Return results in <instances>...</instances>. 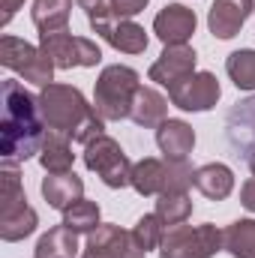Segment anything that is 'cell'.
Here are the masks:
<instances>
[{"label": "cell", "mask_w": 255, "mask_h": 258, "mask_svg": "<svg viewBox=\"0 0 255 258\" xmlns=\"http://www.w3.org/2000/svg\"><path fill=\"white\" fill-rule=\"evenodd\" d=\"M3 96V120H0V153L3 162H27L42 150L45 120L39 111V96L24 90L21 81L6 78L0 87Z\"/></svg>", "instance_id": "6da1fadb"}, {"label": "cell", "mask_w": 255, "mask_h": 258, "mask_svg": "<svg viewBox=\"0 0 255 258\" xmlns=\"http://www.w3.org/2000/svg\"><path fill=\"white\" fill-rule=\"evenodd\" d=\"M39 111H42L45 126L78 141V144H87L96 135H105L102 132L105 120L96 114L93 105H87V99L78 87L57 84V81L45 84L39 90Z\"/></svg>", "instance_id": "7a4b0ae2"}, {"label": "cell", "mask_w": 255, "mask_h": 258, "mask_svg": "<svg viewBox=\"0 0 255 258\" xmlns=\"http://www.w3.org/2000/svg\"><path fill=\"white\" fill-rule=\"evenodd\" d=\"M141 81L138 72L132 66H105L96 78V90H93V108L102 120H123L132 111V99L138 93Z\"/></svg>", "instance_id": "3957f363"}, {"label": "cell", "mask_w": 255, "mask_h": 258, "mask_svg": "<svg viewBox=\"0 0 255 258\" xmlns=\"http://www.w3.org/2000/svg\"><path fill=\"white\" fill-rule=\"evenodd\" d=\"M195 183V171L186 159H141L132 165V189L138 195L186 192Z\"/></svg>", "instance_id": "277c9868"}, {"label": "cell", "mask_w": 255, "mask_h": 258, "mask_svg": "<svg viewBox=\"0 0 255 258\" xmlns=\"http://www.w3.org/2000/svg\"><path fill=\"white\" fill-rule=\"evenodd\" d=\"M222 249V231L210 222L204 225H171L162 234L159 258H213Z\"/></svg>", "instance_id": "5b68a950"}, {"label": "cell", "mask_w": 255, "mask_h": 258, "mask_svg": "<svg viewBox=\"0 0 255 258\" xmlns=\"http://www.w3.org/2000/svg\"><path fill=\"white\" fill-rule=\"evenodd\" d=\"M84 165L96 171L102 183L111 189L132 186V162L111 135H96L93 141L84 144Z\"/></svg>", "instance_id": "8992f818"}, {"label": "cell", "mask_w": 255, "mask_h": 258, "mask_svg": "<svg viewBox=\"0 0 255 258\" xmlns=\"http://www.w3.org/2000/svg\"><path fill=\"white\" fill-rule=\"evenodd\" d=\"M0 63L12 72H18L24 81H33L39 87L54 81V69L51 57L42 48H33L30 42L18 39V36H3L0 39Z\"/></svg>", "instance_id": "52a82bcc"}, {"label": "cell", "mask_w": 255, "mask_h": 258, "mask_svg": "<svg viewBox=\"0 0 255 258\" xmlns=\"http://www.w3.org/2000/svg\"><path fill=\"white\" fill-rule=\"evenodd\" d=\"M39 48L51 57L57 69H72V66H96L102 60V51L93 39L87 36H72L69 30L57 33H39Z\"/></svg>", "instance_id": "ba28073f"}, {"label": "cell", "mask_w": 255, "mask_h": 258, "mask_svg": "<svg viewBox=\"0 0 255 258\" xmlns=\"http://www.w3.org/2000/svg\"><path fill=\"white\" fill-rule=\"evenodd\" d=\"M147 252L135 243L132 231H123L120 225H99L87 234V246L81 258H144Z\"/></svg>", "instance_id": "9c48e42d"}, {"label": "cell", "mask_w": 255, "mask_h": 258, "mask_svg": "<svg viewBox=\"0 0 255 258\" xmlns=\"http://www.w3.org/2000/svg\"><path fill=\"white\" fill-rule=\"evenodd\" d=\"M195 60L198 57H195V51L189 45H165V51L150 66L147 75H150V81L168 87V93H171V90H177L183 81H189L195 75Z\"/></svg>", "instance_id": "30bf717a"}, {"label": "cell", "mask_w": 255, "mask_h": 258, "mask_svg": "<svg viewBox=\"0 0 255 258\" xmlns=\"http://www.w3.org/2000/svg\"><path fill=\"white\" fill-rule=\"evenodd\" d=\"M219 93H222V87H219L213 72H195L189 81H183L168 96L183 111H207V108H213L219 102Z\"/></svg>", "instance_id": "8fae6325"}, {"label": "cell", "mask_w": 255, "mask_h": 258, "mask_svg": "<svg viewBox=\"0 0 255 258\" xmlns=\"http://www.w3.org/2000/svg\"><path fill=\"white\" fill-rule=\"evenodd\" d=\"M255 0H213L207 12V27L216 39H231L240 33L246 18L252 15Z\"/></svg>", "instance_id": "7c38bea8"}, {"label": "cell", "mask_w": 255, "mask_h": 258, "mask_svg": "<svg viewBox=\"0 0 255 258\" xmlns=\"http://www.w3.org/2000/svg\"><path fill=\"white\" fill-rule=\"evenodd\" d=\"M39 225V216L36 210L27 204V198H15V201H3L0 204V237L6 243H15V240H24L36 231Z\"/></svg>", "instance_id": "4fadbf2b"}, {"label": "cell", "mask_w": 255, "mask_h": 258, "mask_svg": "<svg viewBox=\"0 0 255 258\" xmlns=\"http://www.w3.org/2000/svg\"><path fill=\"white\" fill-rule=\"evenodd\" d=\"M153 33L165 45H186V39L195 33V12L186 9V6H180V3L165 6L153 18Z\"/></svg>", "instance_id": "5bb4252c"}, {"label": "cell", "mask_w": 255, "mask_h": 258, "mask_svg": "<svg viewBox=\"0 0 255 258\" xmlns=\"http://www.w3.org/2000/svg\"><path fill=\"white\" fill-rule=\"evenodd\" d=\"M93 33H99L111 48H117L123 54H144L147 51V33H144V27H138L129 18H111V21L93 27Z\"/></svg>", "instance_id": "9a60e30c"}, {"label": "cell", "mask_w": 255, "mask_h": 258, "mask_svg": "<svg viewBox=\"0 0 255 258\" xmlns=\"http://www.w3.org/2000/svg\"><path fill=\"white\" fill-rule=\"evenodd\" d=\"M81 195H84V183H81V177L75 171L42 177V198L54 210H69L75 201H81Z\"/></svg>", "instance_id": "2e32d148"}, {"label": "cell", "mask_w": 255, "mask_h": 258, "mask_svg": "<svg viewBox=\"0 0 255 258\" xmlns=\"http://www.w3.org/2000/svg\"><path fill=\"white\" fill-rule=\"evenodd\" d=\"M156 144L165 159H186L195 147V132L186 120H165L156 126Z\"/></svg>", "instance_id": "e0dca14e"}, {"label": "cell", "mask_w": 255, "mask_h": 258, "mask_svg": "<svg viewBox=\"0 0 255 258\" xmlns=\"http://www.w3.org/2000/svg\"><path fill=\"white\" fill-rule=\"evenodd\" d=\"M129 117L144 129H156L159 123L168 120V99L162 93H156L153 87H138L135 99H132V111Z\"/></svg>", "instance_id": "ac0fdd59"}, {"label": "cell", "mask_w": 255, "mask_h": 258, "mask_svg": "<svg viewBox=\"0 0 255 258\" xmlns=\"http://www.w3.org/2000/svg\"><path fill=\"white\" fill-rule=\"evenodd\" d=\"M192 186L204 195V198H210V201H222V198H228L231 189H234V174L222 162H207V165H201L195 171V183Z\"/></svg>", "instance_id": "d6986e66"}, {"label": "cell", "mask_w": 255, "mask_h": 258, "mask_svg": "<svg viewBox=\"0 0 255 258\" xmlns=\"http://www.w3.org/2000/svg\"><path fill=\"white\" fill-rule=\"evenodd\" d=\"M39 162L48 174H63V171H72V162H75V153H72V144L69 138L48 129L45 141H42V150H39Z\"/></svg>", "instance_id": "ffe728a7"}, {"label": "cell", "mask_w": 255, "mask_h": 258, "mask_svg": "<svg viewBox=\"0 0 255 258\" xmlns=\"http://www.w3.org/2000/svg\"><path fill=\"white\" fill-rule=\"evenodd\" d=\"M33 24L39 33H57L69 27L72 0H33Z\"/></svg>", "instance_id": "44dd1931"}, {"label": "cell", "mask_w": 255, "mask_h": 258, "mask_svg": "<svg viewBox=\"0 0 255 258\" xmlns=\"http://www.w3.org/2000/svg\"><path fill=\"white\" fill-rule=\"evenodd\" d=\"M36 258H75L78 252V231H72L69 225H54L48 228L39 243H36Z\"/></svg>", "instance_id": "7402d4cb"}, {"label": "cell", "mask_w": 255, "mask_h": 258, "mask_svg": "<svg viewBox=\"0 0 255 258\" xmlns=\"http://www.w3.org/2000/svg\"><path fill=\"white\" fill-rule=\"evenodd\" d=\"M222 249L234 258H255V219H237L222 231Z\"/></svg>", "instance_id": "603a6c76"}, {"label": "cell", "mask_w": 255, "mask_h": 258, "mask_svg": "<svg viewBox=\"0 0 255 258\" xmlns=\"http://www.w3.org/2000/svg\"><path fill=\"white\" fill-rule=\"evenodd\" d=\"M225 72H228V78L234 81L237 90H255V51L243 48V51L228 54Z\"/></svg>", "instance_id": "cb8c5ba5"}, {"label": "cell", "mask_w": 255, "mask_h": 258, "mask_svg": "<svg viewBox=\"0 0 255 258\" xmlns=\"http://www.w3.org/2000/svg\"><path fill=\"white\" fill-rule=\"evenodd\" d=\"M63 225H69L72 231L78 234H90L96 231L102 222H99V204L96 201H75L69 210H63Z\"/></svg>", "instance_id": "d4e9b609"}, {"label": "cell", "mask_w": 255, "mask_h": 258, "mask_svg": "<svg viewBox=\"0 0 255 258\" xmlns=\"http://www.w3.org/2000/svg\"><path fill=\"white\" fill-rule=\"evenodd\" d=\"M192 213V201L186 192H162L156 201V216L165 222V225H180L186 222Z\"/></svg>", "instance_id": "484cf974"}, {"label": "cell", "mask_w": 255, "mask_h": 258, "mask_svg": "<svg viewBox=\"0 0 255 258\" xmlns=\"http://www.w3.org/2000/svg\"><path fill=\"white\" fill-rule=\"evenodd\" d=\"M162 234H165V222H162L156 213L141 216V219L135 222V228H132V237H135V243H138L144 252L156 249V246L162 243Z\"/></svg>", "instance_id": "4316f807"}, {"label": "cell", "mask_w": 255, "mask_h": 258, "mask_svg": "<svg viewBox=\"0 0 255 258\" xmlns=\"http://www.w3.org/2000/svg\"><path fill=\"white\" fill-rule=\"evenodd\" d=\"M75 3L84 9V15H87L90 27H99V24H105V21L117 18V15H114V6H111V0H75Z\"/></svg>", "instance_id": "83f0119b"}, {"label": "cell", "mask_w": 255, "mask_h": 258, "mask_svg": "<svg viewBox=\"0 0 255 258\" xmlns=\"http://www.w3.org/2000/svg\"><path fill=\"white\" fill-rule=\"evenodd\" d=\"M111 6H114V15L117 18H132L138 12H144L147 0H111Z\"/></svg>", "instance_id": "f1b7e54d"}, {"label": "cell", "mask_w": 255, "mask_h": 258, "mask_svg": "<svg viewBox=\"0 0 255 258\" xmlns=\"http://www.w3.org/2000/svg\"><path fill=\"white\" fill-rule=\"evenodd\" d=\"M240 204H243L249 213H255V177H249V180L243 183V189H240Z\"/></svg>", "instance_id": "f546056e"}, {"label": "cell", "mask_w": 255, "mask_h": 258, "mask_svg": "<svg viewBox=\"0 0 255 258\" xmlns=\"http://www.w3.org/2000/svg\"><path fill=\"white\" fill-rule=\"evenodd\" d=\"M21 3H24V0H0V9H3V15H0V24H3V27H6V24L12 21V15L21 9Z\"/></svg>", "instance_id": "4dcf8cb0"}, {"label": "cell", "mask_w": 255, "mask_h": 258, "mask_svg": "<svg viewBox=\"0 0 255 258\" xmlns=\"http://www.w3.org/2000/svg\"><path fill=\"white\" fill-rule=\"evenodd\" d=\"M240 156H243V162L249 165V171H252V174H255V144H252V147H246V150H243Z\"/></svg>", "instance_id": "1f68e13d"}]
</instances>
